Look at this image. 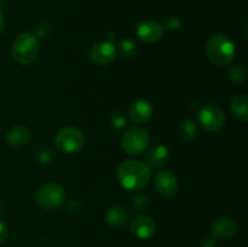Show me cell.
I'll use <instances>...</instances> for the list:
<instances>
[{
    "label": "cell",
    "mask_w": 248,
    "mask_h": 247,
    "mask_svg": "<svg viewBox=\"0 0 248 247\" xmlns=\"http://www.w3.org/2000/svg\"><path fill=\"white\" fill-rule=\"evenodd\" d=\"M128 114L136 124H144L150 120L153 115V106L145 99H137L128 108Z\"/></svg>",
    "instance_id": "obj_13"
},
{
    "label": "cell",
    "mask_w": 248,
    "mask_h": 247,
    "mask_svg": "<svg viewBox=\"0 0 248 247\" xmlns=\"http://www.w3.org/2000/svg\"><path fill=\"white\" fill-rule=\"evenodd\" d=\"M111 126L115 128H123L126 126V118L120 113H115L111 116Z\"/></svg>",
    "instance_id": "obj_22"
},
{
    "label": "cell",
    "mask_w": 248,
    "mask_h": 247,
    "mask_svg": "<svg viewBox=\"0 0 248 247\" xmlns=\"http://www.w3.org/2000/svg\"><path fill=\"white\" fill-rule=\"evenodd\" d=\"M4 27H5V19H4V16H2L1 11H0V34H1L2 31H4Z\"/></svg>",
    "instance_id": "obj_27"
},
{
    "label": "cell",
    "mask_w": 248,
    "mask_h": 247,
    "mask_svg": "<svg viewBox=\"0 0 248 247\" xmlns=\"http://www.w3.org/2000/svg\"><path fill=\"white\" fill-rule=\"evenodd\" d=\"M31 130H29L28 127H26V126L23 125H18L12 127L11 130L6 133L5 139H6L7 144H9L10 147L17 148L27 144V143L29 142V139H31Z\"/></svg>",
    "instance_id": "obj_14"
},
{
    "label": "cell",
    "mask_w": 248,
    "mask_h": 247,
    "mask_svg": "<svg viewBox=\"0 0 248 247\" xmlns=\"http://www.w3.org/2000/svg\"><path fill=\"white\" fill-rule=\"evenodd\" d=\"M128 217H130V213H128L127 208L123 207V206H114L107 211L106 222L110 227L118 228L125 224L128 220Z\"/></svg>",
    "instance_id": "obj_16"
},
{
    "label": "cell",
    "mask_w": 248,
    "mask_h": 247,
    "mask_svg": "<svg viewBox=\"0 0 248 247\" xmlns=\"http://www.w3.org/2000/svg\"><path fill=\"white\" fill-rule=\"evenodd\" d=\"M12 56L19 64H31L40 52V41L31 33H22L12 44Z\"/></svg>",
    "instance_id": "obj_3"
},
{
    "label": "cell",
    "mask_w": 248,
    "mask_h": 247,
    "mask_svg": "<svg viewBox=\"0 0 248 247\" xmlns=\"http://www.w3.org/2000/svg\"><path fill=\"white\" fill-rule=\"evenodd\" d=\"M38 159H39V161L41 162V164H50L51 162V160L53 159V152H52V149H51V148H43V149L40 150V152H39V154H38Z\"/></svg>",
    "instance_id": "obj_21"
},
{
    "label": "cell",
    "mask_w": 248,
    "mask_h": 247,
    "mask_svg": "<svg viewBox=\"0 0 248 247\" xmlns=\"http://www.w3.org/2000/svg\"><path fill=\"white\" fill-rule=\"evenodd\" d=\"M118 181L128 190H140L149 184L152 170L144 162L137 160H126L116 170Z\"/></svg>",
    "instance_id": "obj_1"
},
{
    "label": "cell",
    "mask_w": 248,
    "mask_h": 247,
    "mask_svg": "<svg viewBox=\"0 0 248 247\" xmlns=\"http://www.w3.org/2000/svg\"><path fill=\"white\" fill-rule=\"evenodd\" d=\"M235 52L234 43L224 34H213L206 43L207 57L216 67L224 68L229 65L234 60Z\"/></svg>",
    "instance_id": "obj_2"
},
{
    "label": "cell",
    "mask_w": 248,
    "mask_h": 247,
    "mask_svg": "<svg viewBox=\"0 0 248 247\" xmlns=\"http://www.w3.org/2000/svg\"><path fill=\"white\" fill-rule=\"evenodd\" d=\"M199 124L207 132H217L222 130L225 125V114L219 107L210 106L203 107L198 116Z\"/></svg>",
    "instance_id": "obj_7"
},
{
    "label": "cell",
    "mask_w": 248,
    "mask_h": 247,
    "mask_svg": "<svg viewBox=\"0 0 248 247\" xmlns=\"http://www.w3.org/2000/svg\"><path fill=\"white\" fill-rule=\"evenodd\" d=\"M230 110L232 115L241 121L248 120V97L245 93L237 94L232 99Z\"/></svg>",
    "instance_id": "obj_17"
},
{
    "label": "cell",
    "mask_w": 248,
    "mask_h": 247,
    "mask_svg": "<svg viewBox=\"0 0 248 247\" xmlns=\"http://www.w3.org/2000/svg\"><path fill=\"white\" fill-rule=\"evenodd\" d=\"M181 24L182 22L178 17H170L165 23V27H166L167 31H177L181 27Z\"/></svg>",
    "instance_id": "obj_24"
},
{
    "label": "cell",
    "mask_w": 248,
    "mask_h": 247,
    "mask_svg": "<svg viewBox=\"0 0 248 247\" xmlns=\"http://www.w3.org/2000/svg\"><path fill=\"white\" fill-rule=\"evenodd\" d=\"M90 58L97 65H108L116 58V48L110 41H99L90 50Z\"/></svg>",
    "instance_id": "obj_8"
},
{
    "label": "cell",
    "mask_w": 248,
    "mask_h": 247,
    "mask_svg": "<svg viewBox=\"0 0 248 247\" xmlns=\"http://www.w3.org/2000/svg\"><path fill=\"white\" fill-rule=\"evenodd\" d=\"M133 205H135V208L137 211H143L148 206L147 196L142 195V194L137 195L135 198V200H133Z\"/></svg>",
    "instance_id": "obj_23"
},
{
    "label": "cell",
    "mask_w": 248,
    "mask_h": 247,
    "mask_svg": "<svg viewBox=\"0 0 248 247\" xmlns=\"http://www.w3.org/2000/svg\"><path fill=\"white\" fill-rule=\"evenodd\" d=\"M237 232V225L234 219L229 217L218 218L212 224L213 236L220 240H229L235 236Z\"/></svg>",
    "instance_id": "obj_12"
},
{
    "label": "cell",
    "mask_w": 248,
    "mask_h": 247,
    "mask_svg": "<svg viewBox=\"0 0 248 247\" xmlns=\"http://www.w3.org/2000/svg\"><path fill=\"white\" fill-rule=\"evenodd\" d=\"M65 190L57 183H48L41 186L35 194V202L43 210H55L64 203Z\"/></svg>",
    "instance_id": "obj_5"
},
{
    "label": "cell",
    "mask_w": 248,
    "mask_h": 247,
    "mask_svg": "<svg viewBox=\"0 0 248 247\" xmlns=\"http://www.w3.org/2000/svg\"><path fill=\"white\" fill-rule=\"evenodd\" d=\"M170 159V152L165 145H155L148 152L147 161L150 169H160L165 166Z\"/></svg>",
    "instance_id": "obj_15"
},
{
    "label": "cell",
    "mask_w": 248,
    "mask_h": 247,
    "mask_svg": "<svg viewBox=\"0 0 248 247\" xmlns=\"http://www.w3.org/2000/svg\"><path fill=\"white\" fill-rule=\"evenodd\" d=\"M119 50L125 57H135L138 52V47L135 41L130 39H123L119 43Z\"/></svg>",
    "instance_id": "obj_20"
},
{
    "label": "cell",
    "mask_w": 248,
    "mask_h": 247,
    "mask_svg": "<svg viewBox=\"0 0 248 247\" xmlns=\"http://www.w3.org/2000/svg\"><path fill=\"white\" fill-rule=\"evenodd\" d=\"M164 28L159 22L154 19H145L137 27V35L142 41L147 44L156 43L161 39Z\"/></svg>",
    "instance_id": "obj_11"
},
{
    "label": "cell",
    "mask_w": 248,
    "mask_h": 247,
    "mask_svg": "<svg viewBox=\"0 0 248 247\" xmlns=\"http://www.w3.org/2000/svg\"><path fill=\"white\" fill-rule=\"evenodd\" d=\"M86 138L81 130L73 126H67L58 130L55 136V144L58 150L65 154H74L85 147Z\"/></svg>",
    "instance_id": "obj_4"
},
{
    "label": "cell",
    "mask_w": 248,
    "mask_h": 247,
    "mask_svg": "<svg viewBox=\"0 0 248 247\" xmlns=\"http://www.w3.org/2000/svg\"><path fill=\"white\" fill-rule=\"evenodd\" d=\"M229 79L230 81L236 85H242L247 80V73L244 67L241 65H234L229 70Z\"/></svg>",
    "instance_id": "obj_19"
},
{
    "label": "cell",
    "mask_w": 248,
    "mask_h": 247,
    "mask_svg": "<svg viewBox=\"0 0 248 247\" xmlns=\"http://www.w3.org/2000/svg\"><path fill=\"white\" fill-rule=\"evenodd\" d=\"M196 136V125L190 120H186L179 125V137L183 142L190 143Z\"/></svg>",
    "instance_id": "obj_18"
},
{
    "label": "cell",
    "mask_w": 248,
    "mask_h": 247,
    "mask_svg": "<svg viewBox=\"0 0 248 247\" xmlns=\"http://www.w3.org/2000/svg\"><path fill=\"white\" fill-rule=\"evenodd\" d=\"M0 212H1V203H0Z\"/></svg>",
    "instance_id": "obj_28"
},
{
    "label": "cell",
    "mask_w": 248,
    "mask_h": 247,
    "mask_svg": "<svg viewBox=\"0 0 248 247\" xmlns=\"http://www.w3.org/2000/svg\"><path fill=\"white\" fill-rule=\"evenodd\" d=\"M215 246H216L215 239H206L202 244V247H215Z\"/></svg>",
    "instance_id": "obj_26"
},
{
    "label": "cell",
    "mask_w": 248,
    "mask_h": 247,
    "mask_svg": "<svg viewBox=\"0 0 248 247\" xmlns=\"http://www.w3.org/2000/svg\"><path fill=\"white\" fill-rule=\"evenodd\" d=\"M131 232L140 240H148L156 232V225L153 218L145 215H138L131 222Z\"/></svg>",
    "instance_id": "obj_10"
},
{
    "label": "cell",
    "mask_w": 248,
    "mask_h": 247,
    "mask_svg": "<svg viewBox=\"0 0 248 247\" xmlns=\"http://www.w3.org/2000/svg\"><path fill=\"white\" fill-rule=\"evenodd\" d=\"M9 237V230H7L6 224L2 220H0V245L4 244Z\"/></svg>",
    "instance_id": "obj_25"
},
{
    "label": "cell",
    "mask_w": 248,
    "mask_h": 247,
    "mask_svg": "<svg viewBox=\"0 0 248 247\" xmlns=\"http://www.w3.org/2000/svg\"><path fill=\"white\" fill-rule=\"evenodd\" d=\"M154 185L157 193L165 198H172L179 189L178 179L171 171H160L155 176Z\"/></svg>",
    "instance_id": "obj_9"
},
{
    "label": "cell",
    "mask_w": 248,
    "mask_h": 247,
    "mask_svg": "<svg viewBox=\"0 0 248 247\" xmlns=\"http://www.w3.org/2000/svg\"><path fill=\"white\" fill-rule=\"evenodd\" d=\"M149 145V135L142 127H131L121 138V147L128 155H140Z\"/></svg>",
    "instance_id": "obj_6"
}]
</instances>
